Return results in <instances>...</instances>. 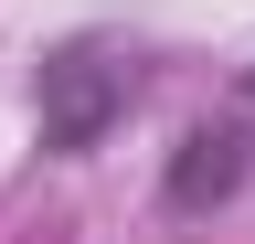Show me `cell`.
<instances>
[{
    "label": "cell",
    "instance_id": "6da1fadb",
    "mask_svg": "<svg viewBox=\"0 0 255 244\" xmlns=\"http://www.w3.org/2000/svg\"><path fill=\"white\" fill-rule=\"evenodd\" d=\"M32 96H43V149L53 160H85V149H107V128L138 106V64H128L117 43H53Z\"/></svg>",
    "mask_w": 255,
    "mask_h": 244
},
{
    "label": "cell",
    "instance_id": "7a4b0ae2",
    "mask_svg": "<svg viewBox=\"0 0 255 244\" xmlns=\"http://www.w3.org/2000/svg\"><path fill=\"white\" fill-rule=\"evenodd\" d=\"M245 170H255V138L245 128H191L170 149V170H159V202H170V212H223L245 191Z\"/></svg>",
    "mask_w": 255,
    "mask_h": 244
},
{
    "label": "cell",
    "instance_id": "3957f363",
    "mask_svg": "<svg viewBox=\"0 0 255 244\" xmlns=\"http://www.w3.org/2000/svg\"><path fill=\"white\" fill-rule=\"evenodd\" d=\"M245 96H255V75H245Z\"/></svg>",
    "mask_w": 255,
    "mask_h": 244
}]
</instances>
